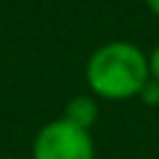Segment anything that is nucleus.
<instances>
[{
  "label": "nucleus",
  "mask_w": 159,
  "mask_h": 159,
  "mask_svg": "<svg viewBox=\"0 0 159 159\" xmlns=\"http://www.w3.org/2000/svg\"><path fill=\"white\" fill-rule=\"evenodd\" d=\"M149 75H152V80L159 82V45L149 52Z\"/></svg>",
  "instance_id": "5"
},
{
  "label": "nucleus",
  "mask_w": 159,
  "mask_h": 159,
  "mask_svg": "<svg viewBox=\"0 0 159 159\" xmlns=\"http://www.w3.org/2000/svg\"><path fill=\"white\" fill-rule=\"evenodd\" d=\"M0 159H10V157H0Z\"/></svg>",
  "instance_id": "7"
},
{
  "label": "nucleus",
  "mask_w": 159,
  "mask_h": 159,
  "mask_svg": "<svg viewBox=\"0 0 159 159\" xmlns=\"http://www.w3.org/2000/svg\"><path fill=\"white\" fill-rule=\"evenodd\" d=\"M139 99H142L144 104H149V107H157V104H159V82L149 77V82H147V84L142 87V92H139Z\"/></svg>",
  "instance_id": "4"
},
{
  "label": "nucleus",
  "mask_w": 159,
  "mask_h": 159,
  "mask_svg": "<svg viewBox=\"0 0 159 159\" xmlns=\"http://www.w3.org/2000/svg\"><path fill=\"white\" fill-rule=\"evenodd\" d=\"M149 77V55H144L142 47L129 40H112L99 45L84 65L89 92L109 102L139 97Z\"/></svg>",
  "instance_id": "1"
},
{
  "label": "nucleus",
  "mask_w": 159,
  "mask_h": 159,
  "mask_svg": "<svg viewBox=\"0 0 159 159\" xmlns=\"http://www.w3.org/2000/svg\"><path fill=\"white\" fill-rule=\"evenodd\" d=\"M62 117L82 129H92L97 124V117H99V104L94 99V94H75L67 104H65V112Z\"/></svg>",
  "instance_id": "3"
},
{
  "label": "nucleus",
  "mask_w": 159,
  "mask_h": 159,
  "mask_svg": "<svg viewBox=\"0 0 159 159\" xmlns=\"http://www.w3.org/2000/svg\"><path fill=\"white\" fill-rule=\"evenodd\" d=\"M32 159H97L89 129H82L65 117L42 124L30 147Z\"/></svg>",
  "instance_id": "2"
},
{
  "label": "nucleus",
  "mask_w": 159,
  "mask_h": 159,
  "mask_svg": "<svg viewBox=\"0 0 159 159\" xmlns=\"http://www.w3.org/2000/svg\"><path fill=\"white\" fill-rule=\"evenodd\" d=\"M144 2H147V7H149L157 17H159V0H144Z\"/></svg>",
  "instance_id": "6"
}]
</instances>
